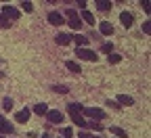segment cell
Returning a JSON list of instances; mask_svg holds the SVG:
<instances>
[{
	"label": "cell",
	"mask_w": 151,
	"mask_h": 138,
	"mask_svg": "<svg viewBox=\"0 0 151 138\" xmlns=\"http://www.w3.org/2000/svg\"><path fill=\"white\" fill-rule=\"evenodd\" d=\"M21 9H23L25 13H32V2H25V0H23V4H21Z\"/></svg>",
	"instance_id": "26"
},
{
	"label": "cell",
	"mask_w": 151,
	"mask_h": 138,
	"mask_svg": "<svg viewBox=\"0 0 151 138\" xmlns=\"http://www.w3.org/2000/svg\"><path fill=\"white\" fill-rule=\"evenodd\" d=\"M109 130H111V132H113V134H116V136H118V138H126V132H124V130H122V128H109Z\"/></svg>",
	"instance_id": "22"
},
{
	"label": "cell",
	"mask_w": 151,
	"mask_h": 138,
	"mask_svg": "<svg viewBox=\"0 0 151 138\" xmlns=\"http://www.w3.org/2000/svg\"><path fill=\"white\" fill-rule=\"evenodd\" d=\"M2 77H4V71H0V80H2Z\"/></svg>",
	"instance_id": "34"
},
{
	"label": "cell",
	"mask_w": 151,
	"mask_h": 138,
	"mask_svg": "<svg viewBox=\"0 0 151 138\" xmlns=\"http://www.w3.org/2000/svg\"><path fill=\"white\" fill-rule=\"evenodd\" d=\"M55 90H57V92H67V88H65V86H55Z\"/></svg>",
	"instance_id": "30"
},
{
	"label": "cell",
	"mask_w": 151,
	"mask_h": 138,
	"mask_svg": "<svg viewBox=\"0 0 151 138\" xmlns=\"http://www.w3.org/2000/svg\"><path fill=\"white\" fill-rule=\"evenodd\" d=\"M86 128H92V130H97V132H101L103 130V126L99 124V122H88V126Z\"/></svg>",
	"instance_id": "23"
},
{
	"label": "cell",
	"mask_w": 151,
	"mask_h": 138,
	"mask_svg": "<svg viewBox=\"0 0 151 138\" xmlns=\"http://www.w3.org/2000/svg\"><path fill=\"white\" fill-rule=\"evenodd\" d=\"M65 17H67V21H69V27H82V19H80V15L76 13L73 9H67L65 11Z\"/></svg>",
	"instance_id": "2"
},
{
	"label": "cell",
	"mask_w": 151,
	"mask_h": 138,
	"mask_svg": "<svg viewBox=\"0 0 151 138\" xmlns=\"http://www.w3.org/2000/svg\"><path fill=\"white\" fill-rule=\"evenodd\" d=\"M71 134H73L71 128H63V138H71Z\"/></svg>",
	"instance_id": "27"
},
{
	"label": "cell",
	"mask_w": 151,
	"mask_h": 138,
	"mask_svg": "<svg viewBox=\"0 0 151 138\" xmlns=\"http://www.w3.org/2000/svg\"><path fill=\"white\" fill-rule=\"evenodd\" d=\"M2 107L9 111V109H13V101H11V98H4V101H2Z\"/></svg>",
	"instance_id": "24"
},
{
	"label": "cell",
	"mask_w": 151,
	"mask_h": 138,
	"mask_svg": "<svg viewBox=\"0 0 151 138\" xmlns=\"http://www.w3.org/2000/svg\"><path fill=\"white\" fill-rule=\"evenodd\" d=\"M29 115H32V111H29V109H21V111H17V115H15V119H17L19 124H27V119H29Z\"/></svg>",
	"instance_id": "7"
},
{
	"label": "cell",
	"mask_w": 151,
	"mask_h": 138,
	"mask_svg": "<svg viewBox=\"0 0 151 138\" xmlns=\"http://www.w3.org/2000/svg\"><path fill=\"white\" fill-rule=\"evenodd\" d=\"M2 134H13V126L0 115V136H2Z\"/></svg>",
	"instance_id": "10"
},
{
	"label": "cell",
	"mask_w": 151,
	"mask_h": 138,
	"mask_svg": "<svg viewBox=\"0 0 151 138\" xmlns=\"http://www.w3.org/2000/svg\"><path fill=\"white\" fill-rule=\"evenodd\" d=\"M97 9L99 11H111V2H107V0H99V2H97Z\"/></svg>",
	"instance_id": "18"
},
{
	"label": "cell",
	"mask_w": 151,
	"mask_h": 138,
	"mask_svg": "<svg viewBox=\"0 0 151 138\" xmlns=\"http://www.w3.org/2000/svg\"><path fill=\"white\" fill-rule=\"evenodd\" d=\"M107 61H109L111 65H118V63L122 61V56H120V54H113V52H111V54H107Z\"/></svg>",
	"instance_id": "20"
},
{
	"label": "cell",
	"mask_w": 151,
	"mask_h": 138,
	"mask_svg": "<svg viewBox=\"0 0 151 138\" xmlns=\"http://www.w3.org/2000/svg\"><path fill=\"white\" fill-rule=\"evenodd\" d=\"M46 115H48V122L50 124H61L63 122V113L61 111H48Z\"/></svg>",
	"instance_id": "9"
},
{
	"label": "cell",
	"mask_w": 151,
	"mask_h": 138,
	"mask_svg": "<svg viewBox=\"0 0 151 138\" xmlns=\"http://www.w3.org/2000/svg\"><path fill=\"white\" fill-rule=\"evenodd\" d=\"M78 138H90V136H88V134H86V132H82V134H80V136H78Z\"/></svg>",
	"instance_id": "32"
},
{
	"label": "cell",
	"mask_w": 151,
	"mask_h": 138,
	"mask_svg": "<svg viewBox=\"0 0 151 138\" xmlns=\"http://www.w3.org/2000/svg\"><path fill=\"white\" fill-rule=\"evenodd\" d=\"M34 113H38V115H46V113H48V107H46L44 103H40V105L34 107Z\"/></svg>",
	"instance_id": "16"
},
{
	"label": "cell",
	"mask_w": 151,
	"mask_h": 138,
	"mask_svg": "<svg viewBox=\"0 0 151 138\" xmlns=\"http://www.w3.org/2000/svg\"><path fill=\"white\" fill-rule=\"evenodd\" d=\"M71 119L76 122V126H80V128H86V126H88V122L84 119V117H82V115H73V117H71Z\"/></svg>",
	"instance_id": "17"
},
{
	"label": "cell",
	"mask_w": 151,
	"mask_h": 138,
	"mask_svg": "<svg viewBox=\"0 0 151 138\" xmlns=\"http://www.w3.org/2000/svg\"><path fill=\"white\" fill-rule=\"evenodd\" d=\"M42 138H50V134H42Z\"/></svg>",
	"instance_id": "33"
},
{
	"label": "cell",
	"mask_w": 151,
	"mask_h": 138,
	"mask_svg": "<svg viewBox=\"0 0 151 138\" xmlns=\"http://www.w3.org/2000/svg\"><path fill=\"white\" fill-rule=\"evenodd\" d=\"M80 19H84L88 25H94V17H92V13H90V11H82V17H80Z\"/></svg>",
	"instance_id": "14"
},
{
	"label": "cell",
	"mask_w": 151,
	"mask_h": 138,
	"mask_svg": "<svg viewBox=\"0 0 151 138\" xmlns=\"http://www.w3.org/2000/svg\"><path fill=\"white\" fill-rule=\"evenodd\" d=\"M71 42H76V44H78V48H86V44H88V38H86V36H80V34H76V36H71Z\"/></svg>",
	"instance_id": "11"
},
{
	"label": "cell",
	"mask_w": 151,
	"mask_h": 138,
	"mask_svg": "<svg viewBox=\"0 0 151 138\" xmlns=\"http://www.w3.org/2000/svg\"><path fill=\"white\" fill-rule=\"evenodd\" d=\"M82 113L88 117L90 122H92V119H94V122H101V119H105V111H101L99 107H88V109H84Z\"/></svg>",
	"instance_id": "1"
},
{
	"label": "cell",
	"mask_w": 151,
	"mask_h": 138,
	"mask_svg": "<svg viewBox=\"0 0 151 138\" xmlns=\"http://www.w3.org/2000/svg\"><path fill=\"white\" fill-rule=\"evenodd\" d=\"M141 6H143V9L149 13V2H147V0H143V2H141Z\"/></svg>",
	"instance_id": "31"
},
{
	"label": "cell",
	"mask_w": 151,
	"mask_h": 138,
	"mask_svg": "<svg viewBox=\"0 0 151 138\" xmlns=\"http://www.w3.org/2000/svg\"><path fill=\"white\" fill-rule=\"evenodd\" d=\"M0 27H4V29H6V27H11V21H9V19H6L2 13H0Z\"/></svg>",
	"instance_id": "21"
},
{
	"label": "cell",
	"mask_w": 151,
	"mask_h": 138,
	"mask_svg": "<svg viewBox=\"0 0 151 138\" xmlns=\"http://www.w3.org/2000/svg\"><path fill=\"white\" fill-rule=\"evenodd\" d=\"M134 101H132L130 96H126V94H118V105H132Z\"/></svg>",
	"instance_id": "15"
},
{
	"label": "cell",
	"mask_w": 151,
	"mask_h": 138,
	"mask_svg": "<svg viewBox=\"0 0 151 138\" xmlns=\"http://www.w3.org/2000/svg\"><path fill=\"white\" fill-rule=\"evenodd\" d=\"M0 138H4V136H0Z\"/></svg>",
	"instance_id": "35"
},
{
	"label": "cell",
	"mask_w": 151,
	"mask_h": 138,
	"mask_svg": "<svg viewBox=\"0 0 151 138\" xmlns=\"http://www.w3.org/2000/svg\"><path fill=\"white\" fill-rule=\"evenodd\" d=\"M143 31H145V34H151V23H149V21L143 23Z\"/></svg>",
	"instance_id": "28"
},
{
	"label": "cell",
	"mask_w": 151,
	"mask_h": 138,
	"mask_svg": "<svg viewBox=\"0 0 151 138\" xmlns=\"http://www.w3.org/2000/svg\"><path fill=\"white\" fill-rule=\"evenodd\" d=\"M107 105H109L111 109H116V111H120V105H118L116 101H107Z\"/></svg>",
	"instance_id": "29"
},
{
	"label": "cell",
	"mask_w": 151,
	"mask_h": 138,
	"mask_svg": "<svg viewBox=\"0 0 151 138\" xmlns=\"http://www.w3.org/2000/svg\"><path fill=\"white\" fill-rule=\"evenodd\" d=\"M55 42L59 44V46H67V44H71V34H57Z\"/></svg>",
	"instance_id": "6"
},
{
	"label": "cell",
	"mask_w": 151,
	"mask_h": 138,
	"mask_svg": "<svg viewBox=\"0 0 151 138\" xmlns=\"http://www.w3.org/2000/svg\"><path fill=\"white\" fill-rule=\"evenodd\" d=\"M67 111H69V115L73 117V115H82V111H84V107L80 105V103H69V107H67Z\"/></svg>",
	"instance_id": "12"
},
{
	"label": "cell",
	"mask_w": 151,
	"mask_h": 138,
	"mask_svg": "<svg viewBox=\"0 0 151 138\" xmlns=\"http://www.w3.org/2000/svg\"><path fill=\"white\" fill-rule=\"evenodd\" d=\"M101 50H103V52H107V54H111V50H113V44H103V46H101Z\"/></svg>",
	"instance_id": "25"
},
{
	"label": "cell",
	"mask_w": 151,
	"mask_h": 138,
	"mask_svg": "<svg viewBox=\"0 0 151 138\" xmlns=\"http://www.w3.org/2000/svg\"><path fill=\"white\" fill-rule=\"evenodd\" d=\"M99 29H101L103 36H111V34H113V25H111L109 21H103V23L99 25Z\"/></svg>",
	"instance_id": "13"
},
{
	"label": "cell",
	"mask_w": 151,
	"mask_h": 138,
	"mask_svg": "<svg viewBox=\"0 0 151 138\" xmlns=\"http://www.w3.org/2000/svg\"><path fill=\"white\" fill-rule=\"evenodd\" d=\"M63 21H65V19H63L61 13H57V11H50V13H48V23H50V25H57V27H59V25H63Z\"/></svg>",
	"instance_id": "5"
},
{
	"label": "cell",
	"mask_w": 151,
	"mask_h": 138,
	"mask_svg": "<svg viewBox=\"0 0 151 138\" xmlns=\"http://www.w3.org/2000/svg\"><path fill=\"white\" fill-rule=\"evenodd\" d=\"M65 67H67L71 73H80V65H78V63H73V61H67Z\"/></svg>",
	"instance_id": "19"
},
{
	"label": "cell",
	"mask_w": 151,
	"mask_h": 138,
	"mask_svg": "<svg viewBox=\"0 0 151 138\" xmlns=\"http://www.w3.org/2000/svg\"><path fill=\"white\" fill-rule=\"evenodd\" d=\"M76 56L82 59V61H97V52L94 50H88V48H76Z\"/></svg>",
	"instance_id": "3"
},
{
	"label": "cell",
	"mask_w": 151,
	"mask_h": 138,
	"mask_svg": "<svg viewBox=\"0 0 151 138\" xmlns=\"http://www.w3.org/2000/svg\"><path fill=\"white\" fill-rule=\"evenodd\" d=\"M120 21H122V25H124V27H130L132 23H134V17H132V13L124 11V13L120 15Z\"/></svg>",
	"instance_id": "8"
},
{
	"label": "cell",
	"mask_w": 151,
	"mask_h": 138,
	"mask_svg": "<svg viewBox=\"0 0 151 138\" xmlns=\"http://www.w3.org/2000/svg\"><path fill=\"white\" fill-rule=\"evenodd\" d=\"M2 15L9 19V21H15V19H19V9H15V6H11V4H6L4 9H2Z\"/></svg>",
	"instance_id": "4"
}]
</instances>
